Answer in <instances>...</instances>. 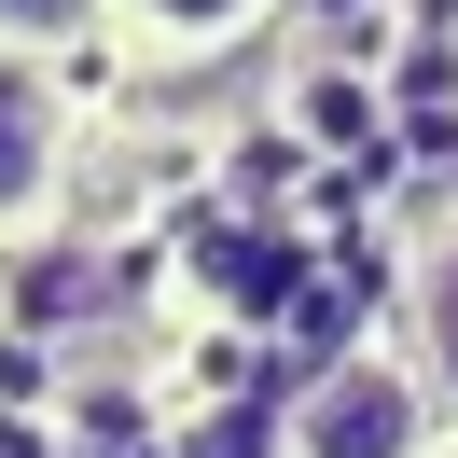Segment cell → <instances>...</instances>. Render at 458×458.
<instances>
[{
    "label": "cell",
    "mask_w": 458,
    "mask_h": 458,
    "mask_svg": "<svg viewBox=\"0 0 458 458\" xmlns=\"http://www.w3.org/2000/svg\"><path fill=\"white\" fill-rule=\"evenodd\" d=\"M292 112L319 125V153H361V125H375V98H361V70H334V56H319V70H292Z\"/></svg>",
    "instance_id": "cell-6"
},
{
    "label": "cell",
    "mask_w": 458,
    "mask_h": 458,
    "mask_svg": "<svg viewBox=\"0 0 458 458\" xmlns=\"http://www.w3.org/2000/svg\"><path fill=\"white\" fill-rule=\"evenodd\" d=\"M278 29V0H98V42H125L140 70H208V56H250Z\"/></svg>",
    "instance_id": "cell-3"
},
{
    "label": "cell",
    "mask_w": 458,
    "mask_h": 458,
    "mask_svg": "<svg viewBox=\"0 0 458 458\" xmlns=\"http://www.w3.org/2000/svg\"><path fill=\"white\" fill-rule=\"evenodd\" d=\"M98 42V0H0V56H42V70H70Z\"/></svg>",
    "instance_id": "cell-5"
},
{
    "label": "cell",
    "mask_w": 458,
    "mask_h": 458,
    "mask_svg": "<svg viewBox=\"0 0 458 458\" xmlns=\"http://www.w3.org/2000/svg\"><path fill=\"white\" fill-rule=\"evenodd\" d=\"M417 361H430V389L458 403V236L417 250Z\"/></svg>",
    "instance_id": "cell-4"
},
{
    "label": "cell",
    "mask_w": 458,
    "mask_h": 458,
    "mask_svg": "<svg viewBox=\"0 0 458 458\" xmlns=\"http://www.w3.org/2000/svg\"><path fill=\"white\" fill-rule=\"evenodd\" d=\"M70 167H84V98H70V70L0 56V236L56 223V208H70Z\"/></svg>",
    "instance_id": "cell-2"
},
{
    "label": "cell",
    "mask_w": 458,
    "mask_h": 458,
    "mask_svg": "<svg viewBox=\"0 0 458 458\" xmlns=\"http://www.w3.org/2000/svg\"><path fill=\"white\" fill-rule=\"evenodd\" d=\"M417 445H430V389H417V361H389V347L319 361L306 403H292V458H417Z\"/></svg>",
    "instance_id": "cell-1"
}]
</instances>
